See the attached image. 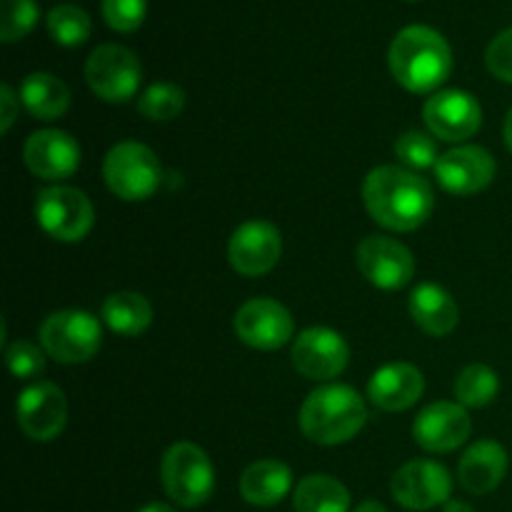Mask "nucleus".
<instances>
[{
  "label": "nucleus",
  "mask_w": 512,
  "mask_h": 512,
  "mask_svg": "<svg viewBox=\"0 0 512 512\" xmlns=\"http://www.w3.org/2000/svg\"><path fill=\"white\" fill-rule=\"evenodd\" d=\"M363 200L370 218L395 233L420 228L435 208V193L428 180L398 165L370 170L363 183Z\"/></svg>",
  "instance_id": "obj_1"
},
{
  "label": "nucleus",
  "mask_w": 512,
  "mask_h": 512,
  "mask_svg": "<svg viewBox=\"0 0 512 512\" xmlns=\"http://www.w3.org/2000/svg\"><path fill=\"white\" fill-rule=\"evenodd\" d=\"M393 78L410 93H433L453 70V50L438 30L428 25H408L390 43L388 53Z\"/></svg>",
  "instance_id": "obj_2"
},
{
  "label": "nucleus",
  "mask_w": 512,
  "mask_h": 512,
  "mask_svg": "<svg viewBox=\"0 0 512 512\" xmlns=\"http://www.w3.org/2000/svg\"><path fill=\"white\" fill-rule=\"evenodd\" d=\"M300 430L318 445H340L363 430L368 420L363 398L348 385L313 390L300 408Z\"/></svg>",
  "instance_id": "obj_3"
},
{
  "label": "nucleus",
  "mask_w": 512,
  "mask_h": 512,
  "mask_svg": "<svg viewBox=\"0 0 512 512\" xmlns=\"http://www.w3.org/2000/svg\"><path fill=\"white\" fill-rule=\"evenodd\" d=\"M160 478L168 498L180 508H200L215 490V470L203 448L175 443L165 453Z\"/></svg>",
  "instance_id": "obj_4"
},
{
  "label": "nucleus",
  "mask_w": 512,
  "mask_h": 512,
  "mask_svg": "<svg viewBox=\"0 0 512 512\" xmlns=\"http://www.w3.org/2000/svg\"><path fill=\"white\" fill-rule=\"evenodd\" d=\"M103 175L113 195L128 203H138V200H148L160 188L163 168H160L158 155L148 145L125 140V143L113 145L105 155Z\"/></svg>",
  "instance_id": "obj_5"
},
{
  "label": "nucleus",
  "mask_w": 512,
  "mask_h": 512,
  "mask_svg": "<svg viewBox=\"0 0 512 512\" xmlns=\"http://www.w3.org/2000/svg\"><path fill=\"white\" fill-rule=\"evenodd\" d=\"M38 335L45 353L65 365L85 363L103 345V328L98 318L85 310H60V313L48 315Z\"/></svg>",
  "instance_id": "obj_6"
},
{
  "label": "nucleus",
  "mask_w": 512,
  "mask_h": 512,
  "mask_svg": "<svg viewBox=\"0 0 512 512\" xmlns=\"http://www.w3.org/2000/svg\"><path fill=\"white\" fill-rule=\"evenodd\" d=\"M35 218L50 238L60 243H78L93 230L95 210L83 190L53 185L38 193Z\"/></svg>",
  "instance_id": "obj_7"
},
{
  "label": "nucleus",
  "mask_w": 512,
  "mask_h": 512,
  "mask_svg": "<svg viewBox=\"0 0 512 512\" xmlns=\"http://www.w3.org/2000/svg\"><path fill=\"white\" fill-rule=\"evenodd\" d=\"M143 68L133 50L105 43L85 60V80L90 90L105 103H128L140 88Z\"/></svg>",
  "instance_id": "obj_8"
},
{
  "label": "nucleus",
  "mask_w": 512,
  "mask_h": 512,
  "mask_svg": "<svg viewBox=\"0 0 512 512\" xmlns=\"http://www.w3.org/2000/svg\"><path fill=\"white\" fill-rule=\"evenodd\" d=\"M358 268L380 290H398L413 280L415 258L400 240L370 235L358 245Z\"/></svg>",
  "instance_id": "obj_9"
},
{
  "label": "nucleus",
  "mask_w": 512,
  "mask_h": 512,
  "mask_svg": "<svg viewBox=\"0 0 512 512\" xmlns=\"http://www.w3.org/2000/svg\"><path fill=\"white\" fill-rule=\"evenodd\" d=\"M293 315L270 298H253L235 313V335L255 350H278L293 338Z\"/></svg>",
  "instance_id": "obj_10"
},
{
  "label": "nucleus",
  "mask_w": 512,
  "mask_h": 512,
  "mask_svg": "<svg viewBox=\"0 0 512 512\" xmlns=\"http://www.w3.org/2000/svg\"><path fill=\"white\" fill-rule=\"evenodd\" d=\"M423 118L435 138L445 143H460L478 133L483 123V110L478 100L465 90H440L428 98Z\"/></svg>",
  "instance_id": "obj_11"
},
{
  "label": "nucleus",
  "mask_w": 512,
  "mask_h": 512,
  "mask_svg": "<svg viewBox=\"0 0 512 512\" xmlns=\"http://www.w3.org/2000/svg\"><path fill=\"white\" fill-rule=\"evenodd\" d=\"M18 425L30 440L50 443L58 438L68 420V403L55 383H35L18 395L15 403Z\"/></svg>",
  "instance_id": "obj_12"
},
{
  "label": "nucleus",
  "mask_w": 512,
  "mask_h": 512,
  "mask_svg": "<svg viewBox=\"0 0 512 512\" xmlns=\"http://www.w3.org/2000/svg\"><path fill=\"white\" fill-rule=\"evenodd\" d=\"M283 253L280 230L268 220H250L233 233L228 245V258L235 273L245 278H258L278 265Z\"/></svg>",
  "instance_id": "obj_13"
},
{
  "label": "nucleus",
  "mask_w": 512,
  "mask_h": 512,
  "mask_svg": "<svg viewBox=\"0 0 512 512\" xmlns=\"http://www.w3.org/2000/svg\"><path fill=\"white\" fill-rule=\"evenodd\" d=\"M395 503L408 510H430L440 503H448L453 493V478L448 470L433 460H410L393 475Z\"/></svg>",
  "instance_id": "obj_14"
},
{
  "label": "nucleus",
  "mask_w": 512,
  "mask_h": 512,
  "mask_svg": "<svg viewBox=\"0 0 512 512\" xmlns=\"http://www.w3.org/2000/svg\"><path fill=\"white\" fill-rule=\"evenodd\" d=\"M295 370L310 380L338 378L350 360V348L343 335L330 328H308L293 343Z\"/></svg>",
  "instance_id": "obj_15"
},
{
  "label": "nucleus",
  "mask_w": 512,
  "mask_h": 512,
  "mask_svg": "<svg viewBox=\"0 0 512 512\" xmlns=\"http://www.w3.org/2000/svg\"><path fill=\"white\" fill-rule=\"evenodd\" d=\"M470 430H473V423H470L468 410L460 403L440 400L420 410L413 423V438L420 448L430 453H453L470 438Z\"/></svg>",
  "instance_id": "obj_16"
},
{
  "label": "nucleus",
  "mask_w": 512,
  "mask_h": 512,
  "mask_svg": "<svg viewBox=\"0 0 512 512\" xmlns=\"http://www.w3.org/2000/svg\"><path fill=\"white\" fill-rule=\"evenodd\" d=\"M435 178L448 193L475 195L495 178V158L478 145H460L448 150L435 163Z\"/></svg>",
  "instance_id": "obj_17"
},
{
  "label": "nucleus",
  "mask_w": 512,
  "mask_h": 512,
  "mask_svg": "<svg viewBox=\"0 0 512 512\" xmlns=\"http://www.w3.org/2000/svg\"><path fill=\"white\" fill-rule=\"evenodd\" d=\"M25 165L30 173L43 180H63L78 170L80 148L65 130L45 128L30 135L23 148Z\"/></svg>",
  "instance_id": "obj_18"
},
{
  "label": "nucleus",
  "mask_w": 512,
  "mask_h": 512,
  "mask_svg": "<svg viewBox=\"0 0 512 512\" xmlns=\"http://www.w3.org/2000/svg\"><path fill=\"white\" fill-rule=\"evenodd\" d=\"M425 390V378L415 365L390 363L380 368L368 383V398L385 413L413 408Z\"/></svg>",
  "instance_id": "obj_19"
},
{
  "label": "nucleus",
  "mask_w": 512,
  "mask_h": 512,
  "mask_svg": "<svg viewBox=\"0 0 512 512\" xmlns=\"http://www.w3.org/2000/svg\"><path fill=\"white\" fill-rule=\"evenodd\" d=\"M508 473V450L495 440H478L465 450L458 465V480L470 495H488Z\"/></svg>",
  "instance_id": "obj_20"
},
{
  "label": "nucleus",
  "mask_w": 512,
  "mask_h": 512,
  "mask_svg": "<svg viewBox=\"0 0 512 512\" xmlns=\"http://www.w3.org/2000/svg\"><path fill=\"white\" fill-rule=\"evenodd\" d=\"M410 315H413L415 325L433 338L450 335L460 320V310L453 295L435 283H423L413 290Z\"/></svg>",
  "instance_id": "obj_21"
},
{
  "label": "nucleus",
  "mask_w": 512,
  "mask_h": 512,
  "mask_svg": "<svg viewBox=\"0 0 512 512\" xmlns=\"http://www.w3.org/2000/svg\"><path fill=\"white\" fill-rule=\"evenodd\" d=\"M293 488V473L280 460H258L240 478V495L255 508H273Z\"/></svg>",
  "instance_id": "obj_22"
},
{
  "label": "nucleus",
  "mask_w": 512,
  "mask_h": 512,
  "mask_svg": "<svg viewBox=\"0 0 512 512\" xmlns=\"http://www.w3.org/2000/svg\"><path fill=\"white\" fill-rule=\"evenodd\" d=\"M20 100L35 118L55 120L70 108V90L55 75L30 73L20 85Z\"/></svg>",
  "instance_id": "obj_23"
},
{
  "label": "nucleus",
  "mask_w": 512,
  "mask_h": 512,
  "mask_svg": "<svg viewBox=\"0 0 512 512\" xmlns=\"http://www.w3.org/2000/svg\"><path fill=\"white\" fill-rule=\"evenodd\" d=\"M295 512H348L350 493L330 475H308L293 493Z\"/></svg>",
  "instance_id": "obj_24"
},
{
  "label": "nucleus",
  "mask_w": 512,
  "mask_h": 512,
  "mask_svg": "<svg viewBox=\"0 0 512 512\" xmlns=\"http://www.w3.org/2000/svg\"><path fill=\"white\" fill-rule=\"evenodd\" d=\"M100 315H103L105 325L113 333L128 335V338L145 333L150 323H153V308H150V303L140 293L110 295L103 303Z\"/></svg>",
  "instance_id": "obj_25"
},
{
  "label": "nucleus",
  "mask_w": 512,
  "mask_h": 512,
  "mask_svg": "<svg viewBox=\"0 0 512 512\" xmlns=\"http://www.w3.org/2000/svg\"><path fill=\"white\" fill-rule=\"evenodd\" d=\"M48 25L50 38L55 40L63 48H78L93 33V23H90V15L85 13L80 5L73 3H60L45 18Z\"/></svg>",
  "instance_id": "obj_26"
},
{
  "label": "nucleus",
  "mask_w": 512,
  "mask_h": 512,
  "mask_svg": "<svg viewBox=\"0 0 512 512\" xmlns=\"http://www.w3.org/2000/svg\"><path fill=\"white\" fill-rule=\"evenodd\" d=\"M500 378L488 365H468L455 380V398L463 408H485L495 400Z\"/></svg>",
  "instance_id": "obj_27"
},
{
  "label": "nucleus",
  "mask_w": 512,
  "mask_h": 512,
  "mask_svg": "<svg viewBox=\"0 0 512 512\" xmlns=\"http://www.w3.org/2000/svg\"><path fill=\"white\" fill-rule=\"evenodd\" d=\"M185 93L175 83H153L138 98V110L148 120H173L183 113Z\"/></svg>",
  "instance_id": "obj_28"
},
{
  "label": "nucleus",
  "mask_w": 512,
  "mask_h": 512,
  "mask_svg": "<svg viewBox=\"0 0 512 512\" xmlns=\"http://www.w3.org/2000/svg\"><path fill=\"white\" fill-rule=\"evenodd\" d=\"M38 3L35 0H3L0 5V40L18 43L38 23Z\"/></svg>",
  "instance_id": "obj_29"
},
{
  "label": "nucleus",
  "mask_w": 512,
  "mask_h": 512,
  "mask_svg": "<svg viewBox=\"0 0 512 512\" xmlns=\"http://www.w3.org/2000/svg\"><path fill=\"white\" fill-rule=\"evenodd\" d=\"M395 155L403 165L413 170H428L435 168L438 163V145L430 135L420 133V130H410V133H403L398 140H395Z\"/></svg>",
  "instance_id": "obj_30"
},
{
  "label": "nucleus",
  "mask_w": 512,
  "mask_h": 512,
  "mask_svg": "<svg viewBox=\"0 0 512 512\" xmlns=\"http://www.w3.org/2000/svg\"><path fill=\"white\" fill-rule=\"evenodd\" d=\"M103 18L115 33H133L143 25L148 13V0H103Z\"/></svg>",
  "instance_id": "obj_31"
},
{
  "label": "nucleus",
  "mask_w": 512,
  "mask_h": 512,
  "mask_svg": "<svg viewBox=\"0 0 512 512\" xmlns=\"http://www.w3.org/2000/svg\"><path fill=\"white\" fill-rule=\"evenodd\" d=\"M5 363H8L10 373L18 380L35 378L45 370V355L38 345L28 343V340H15L5 350Z\"/></svg>",
  "instance_id": "obj_32"
},
{
  "label": "nucleus",
  "mask_w": 512,
  "mask_h": 512,
  "mask_svg": "<svg viewBox=\"0 0 512 512\" xmlns=\"http://www.w3.org/2000/svg\"><path fill=\"white\" fill-rule=\"evenodd\" d=\"M485 65L503 83H512V25L493 38L485 50Z\"/></svg>",
  "instance_id": "obj_33"
},
{
  "label": "nucleus",
  "mask_w": 512,
  "mask_h": 512,
  "mask_svg": "<svg viewBox=\"0 0 512 512\" xmlns=\"http://www.w3.org/2000/svg\"><path fill=\"white\" fill-rule=\"evenodd\" d=\"M0 108H3V118H0V130L8 133L15 123V108H18V98H15L13 88L8 83L0 85Z\"/></svg>",
  "instance_id": "obj_34"
},
{
  "label": "nucleus",
  "mask_w": 512,
  "mask_h": 512,
  "mask_svg": "<svg viewBox=\"0 0 512 512\" xmlns=\"http://www.w3.org/2000/svg\"><path fill=\"white\" fill-rule=\"evenodd\" d=\"M355 512H388L385 510L383 503H378V500H365V503H360Z\"/></svg>",
  "instance_id": "obj_35"
},
{
  "label": "nucleus",
  "mask_w": 512,
  "mask_h": 512,
  "mask_svg": "<svg viewBox=\"0 0 512 512\" xmlns=\"http://www.w3.org/2000/svg\"><path fill=\"white\" fill-rule=\"evenodd\" d=\"M443 512H475V510L470 508L468 503H463V500H448V503H445Z\"/></svg>",
  "instance_id": "obj_36"
},
{
  "label": "nucleus",
  "mask_w": 512,
  "mask_h": 512,
  "mask_svg": "<svg viewBox=\"0 0 512 512\" xmlns=\"http://www.w3.org/2000/svg\"><path fill=\"white\" fill-rule=\"evenodd\" d=\"M138 512H178V510L170 508V505H165V503H150V505H145V508H140Z\"/></svg>",
  "instance_id": "obj_37"
},
{
  "label": "nucleus",
  "mask_w": 512,
  "mask_h": 512,
  "mask_svg": "<svg viewBox=\"0 0 512 512\" xmlns=\"http://www.w3.org/2000/svg\"><path fill=\"white\" fill-rule=\"evenodd\" d=\"M503 135H505V145H508V150L512 153V108H510L508 118H505V130H503Z\"/></svg>",
  "instance_id": "obj_38"
}]
</instances>
